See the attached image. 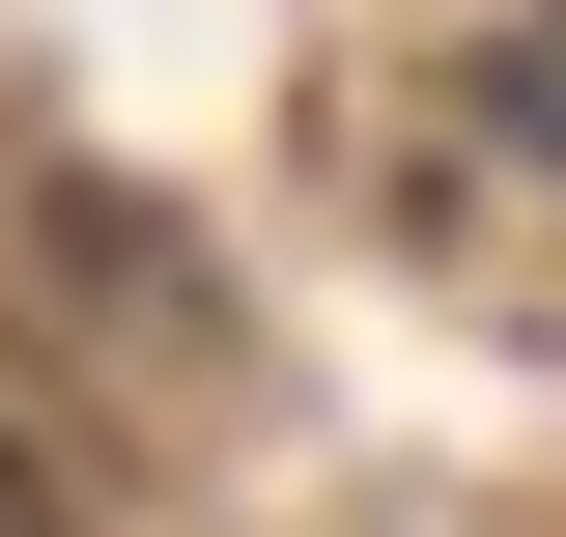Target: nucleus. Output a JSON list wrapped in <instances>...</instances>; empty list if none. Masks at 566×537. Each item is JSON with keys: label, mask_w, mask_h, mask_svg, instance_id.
<instances>
[{"label": "nucleus", "mask_w": 566, "mask_h": 537, "mask_svg": "<svg viewBox=\"0 0 566 537\" xmlns=\"http://www.w3.org/2000/svg\"><path fill=\"white\" fill-rule=\"evenodd\" d=\"M0 537H57V509H29V453H0Z\"/></svg>", "instance_id": "nucleus-1"}, {"label": "nucleus", "mask_w": 566, "mask_h": 537, "mask_svg": "<svg viewBox=\"0 0 566 537\" xmlns=\"http://www.w3.org/2000/svg\"><path fill=\"white\" fill-rule=\"evenodd\" d=\"M538 141H566V29H538Z\"/></svg>", "instance_id": "nucleus-2"}]
</instances>
